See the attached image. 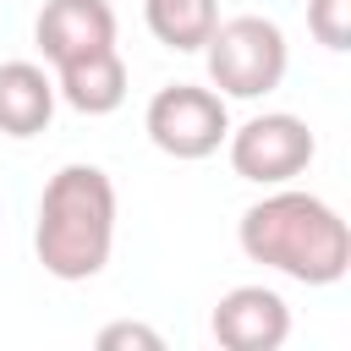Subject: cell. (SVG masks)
<instances>
[{
	"mask_svg": "<svg viewBox=\"0 0 351 351\" xmlns=\"http://www.w3.org/2000/svg\"><path fill=\"white\" fill-rule=\"evenodd\" d=\"M236 241L252 263L280 269L296 285H335L351 269V230H346L340 208L324 203L318 192H296V186L258 197L241 214Z\"/></svg>",
	"mask_w": 351,
	"mask_h": 351,
	"instance_id": "obj_1",
	"label": "cell"
},
{
	"mask_svg": "<svg viewBox=\"0 0 351 351\" xmlns=\"http://www.w3.org/2000/svg\"><path fill=\"white\" fill-rule=\"evenodd\" d=\"M115 247V181L99 165H60L38 197L33 252L55 280H93Z\"/></svg>",
	"mask_w": 351,
	"mask_h": 351,
	"instance_id": "obj_2",
	"label": "cell"
},
{
	"mask_svg": "<svg viewBox=\"0 0 351 351\" xmlns=\"http://www.w3.org/2000/svg\"><path fill=\"white\" fill-rule=\"evenodd\" d=\"M203 60H208V82L225 99H263V93H274L285 82L291 49H285L280 22L230 16V22H214V33L203 44Z\"/></svg>",
	"mask_w": 351,
	"mask_h": 351,
	"instance_id": "obj_3",
	"label": "cell"
},
{
	"mask_svg": "<svg viewBox=\"0 0 351 351\" xmlns=\"http://www.w3.org/2000/svg\"><path fill=\"white\" fill-rule=\"evenodd\" d=\"M148 143L170 159H208L219 154V143L230 137V110L225 93L197 88V82H170L148 99Z\"/></svg>",
	"mask_w": 351,
	"mask_h": 351,
	"instance_id": "obj_4",
	"label": "cell"
},
{
	"mask_svg": "<svg viewBox=\"0 0 351 351\" xmlns=\"http://www.w3.org/2000/svg\"><path fill=\"white\" fill-rule=\"evenodd\" d=\"M230 148V170L252 186H285L296 181L313 154H318V137L307 132L302 115H285V110H269V115H252L247 126H236L225 137Z\"/></svg>",
	"mask_w": 351,
	"mask_h": 351,
	"instance_id": "obj_5",
	"label": "cell"
},
{
	"mask_svg": "<svg viewBox=\"0 0 351 351\" xmlns=\"http://www.w3.org/2000/svg\"><path fill=\"white\" fill-rule=\"evenodd\" d=\"M208 329L225 351H280L291 335V307L269 285H236L214 302Z\"/></svg>",
	"mask_w": 351,
	"mask_h": 351,
	"instance_id": "obj_6",
	"label": "cell"
},
{
	"mask_svg": "<svg viewBox=\"0 0 351 351\" xmlns=\"http://www.w3.org/2000/svg\"><path fill=\"white\" fill-rule=\"evenodd\" d=\"M33 38H38L49 66H66L77 55L115 44V11H110V0H44Z\"/></svg>",
	"mask_w": 351,
	"mask_h": 351,
	"instance_id": "obj_7",
	"label": "cell"
},
{
	"mask_svg": "<svg viewBox=\"0 0 351 351\" xmlns=\"http://www.w3.org/2000/svg\"><path fill=\"white\" fill-rule=\"evenodd\" d=\"M55 99H66V104L82 110V115H110V110H121V104H126V60L115 55V44L55 66Z\"/></svg>",
	"mask_w": 351,
	"mask_h": 351,
	"instance_id": "obj_8",
	"label": "cell"
},
{
	"mask_svg": "<svg viewBox=\"0 0 351 351\" xmlns=\"http://www.w3.org/2000/svg\"><path fill=\"white\" fill-rule=\"evenodd\" d=\"M55 115V77L33 60L0 66V132L5 137H38Z\"/></svg>",
	"mask_w": 351,
	"mask_h": 351,
	"instance_id": "obj_9",
	"label": "cell"
},
{
	"mask_svg": "<svg viewBox=\"0 0 351 351\" xmlns=\"http://www.w3.org/2000/svg\"><path fill=\"white\" fill-rule=\"evenodd\" d=\"M143 16H148V33L176 49V55H192L208 44L214 22H219V0H143Z\"/></svg>",
	"mask_w": 351,
	"mask_h": 351,
	"instance_id": "obj_10",
	"label": "cell"
},
{
	"mask_svg": "<svg viewBox=\"0 0 351 351\" xmlns=\"http://www.w3.org/2000/svg\"><path fill=\"white\" fill-rule=\"evenodd\" d=\"M307 27L324 49H346L351 44V0H307Z\"/></svg>",
	"mask_w": 351,
	"mask_h": 351,
	"instance_id": "obj_11",
	"label": "cell"
},
{
	"mask_svg": "<svg viewBox=\"0 0 351 351\" xmlns=\"http://www.w3.org/2000/svg\"><path fill=\"white\" fill-rule=\"evenodd\" d=\"M121 346H143V351H159L165 340H159L148 324H104V329H99V351H121Z\"/></svg>",
	"mask_w": 351,
	"mask_h": 351,
	"instance_id": "obj_12",
	"label": "cell"
}]
</instances>
